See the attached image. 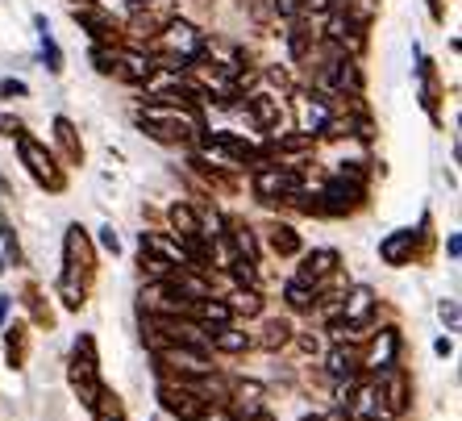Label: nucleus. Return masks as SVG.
<instances>
[{
    "instance_id": "f257e3e1",
    "label": "nucleus",
    "mask_w": 462,
    "mask_h": 421,
    "mask_svg": "<svg viewBox=\"0 0 462 421\" xmlns=\"http://www.w3.org/2000/svg\"><path fill=\"white\" fill-rule=\"evenodd\" d=\"M97 280V250H92V238L88 229L79 226H67L63 238V276H59V301L63 309H84L88 304V288Z\"/></svg>"
},
{
    "instance_id": "f03ea898",
    "label": "nucleus",
    "mask_w": 462,
    "mask_h": 421,
    "mask_svg": "<svg viewBox=\"0 0 462 421\" xmlns=\"http://www.w3.org/2000/svg\"><path fill=\"white\" fill-rule=\"evenodd\" d=\"M138 126L151 134L154 142H192L205 134V121L196 108H183V100H154V105L138 108Z\"/></svg>"
},
{
    "instance_id": "7ed1b4c3",
    "label": "nucleus",
    "mask_w": 462,
    "mask_h": 421,
    "mask_svg": "<svg viewBox=\"0 0 462 421\" xmlns=\"http://www.w3.org/2000/svg\"><path fill=\"white\" fill-rule=\"evenodd\" d=\"M67 379H71V388H76L79 405L84 409H92L100 397V359H97V338L92 334H79L76 338V351H71V371H67Z\"/></svg>"
},
{
    "instance_id": "20e7f679",
    "label": "nucleus",
    "mask_w": 462,
    "mask_h": 421,
    "mask_svg": "<svg viewBox=\"0 0 462 421\" xmlns=\"http://www.w3.org/2000/svg\"><path fill=\"white\" fill-rule=\"evenodd\" d=\"M17 154H22V167L33 175L38 188H46V192H63L67 188V175H63V167H59V159H54L38 138H30L25 130L17 134Z\"/></svg>"
},
{
    "instance_id": "39448f33",
    "label": "nucleus",
    "mask_w": 462,
    "mask_h": 421,
    "mask_svg": "<svg viewBox=\"0 0 462 421\" xmlns=\"http://www.w3.org/2000/svg\"><path fill=\"white\" fill-rule=\"evenodd\" d=\"M317 84H321L325 92H334V97H363V71H358L355 59L346 51H337L334 42H329L325 67L317 71Z\"/></svg>"
},
{
    "instance_id": "423d86ee",
    "label": "nucleus",
    "mask_w": 462,
    "mask_h": 421,
    "mask_svg": "<svg viewBox=\"0 0 462 421\" xmlns=\"http://www.w3.org/2000/svg\"><path fill=\"white\" fill-rule=\"evenodd\" d=\"M250 188H254V196L263 205H275V201H291L296 192H304V175L296 167H267V163H258Z\"/></svg>"
},
{
    "instance_id": "0eeeda50",
    "label": "nucleus",
    "mask_w": 462,
    "mask_h": 421,
    "mask_svg": "<svg viewBox=\"0 0 462 421\" xmlns=\"http://www.w3.org/2000/svg\"><path fill=\"white\" fill-rule=\"evenodd\" d=\"M154 359H159L162 371H175V376H213L208 351H196V346L159 342V346H154Z\"/></svg>"
},
{
    "instance_id": "6e6552de",
    "label": "nucleus",
    "mask_w": 462,
    "mask_h": 421,
    "mask_svg": "<svg viewBox=\"0 0 462 421\" xmlns=\"http://www.w3.org/2000/svg\"><path fill=\"white\" fill-rule=\"evenodd\" d=\"M375 388H379V400H383L387 417H404L412 405V388H409V371L400 368V363H392L387 371H379L375 376Z\"/></svg>"
},
{
    "instance_id": "1a4fd4ad",
    "label": "nucleus",
    "mask_w": 462,
    "mask_h": 421,
    "mask_svg": "<svg viewBox=\"0 0 462 421\" xmlns=\"http://www.w3.org/2000/svg\"><path fill=\"white\" fill-rule=\"evenodd\" d=\"M159 405L180 421H196L208 409V400L200 397V392H192L188 384H180V379H162L159 384Z\"/></svg>"
},
{
    "instance_id": "9d476101",
    "label": "nucleus",
    "mask_w": 462,
    "mask_h": 421,
    "mask_svg": "<svg viewBox=\"0 0 462 421\" xmlns=\"http://www.w3.org/2000/svg\"><path fill=\"white\" fill-rule=\"evenodd\" d=\"M375 288H366V284H355V288L342 296V322L350 325V330H366V325L375 322Z\"/></svg>"
},
{
    "instance_id": "9b49d317",
    "label": "nucleus",
    "mask_w": 462,
    "mask_h": 421,
    "mask_svg": "<svg viewBox=\"0 0 462 421\" xmlns=\"http://www.w3.org/2000/svg\"><path fill=\"white\" fill-rule=\"evenodd\" d=\"M412 255H417V234H412V229H396V234H387L383 242H379V259H383L387 267H409Z\"/></svg>"
},
{
    "instance_id": "f8f14e48",
    "label": "nucleus",
    "mask_w": 462,
    "mask_h": 421,
    "mask_svg": "<svg viewBox=\"0 0 462 421\" xmlns=\"http://www.w3.org/2000/svg\"><path fill=\"white\" fill-rule=\"evenodd\" d=\"M396 355H400V334L396 330H383V334L371 342V351L363 355V371L379 376V371H387L392 363H396Z\"/></svg>"
},
{
    "instance_id": "ddd939ff",
    "label": "nucleus",
    "mask_w": 462,
    "mask_h": 421,
    "mask_svg": "<svg viewBox=\"0 0 462 421\" xmlns=\"http://www.w3.org/2000/svg\"><path fill=\"white\" fill-rule=\"evenodd\" d=\"M208 138V146H221V151L229 154L234 163H250V167H258V163L267 159V154L258 151L254 142H242L237 134H229V130H217V134H205Z\"/></svg>"
},
{
    "instance_id": "4468645a",
    "label": "nucleus",
    "mask_w": 462,
    "mask_h": 421,
    "mask_svg": "<svg viewBox=\"0 0 462 421\" xmlns=\"http://www.w3.org/2000/svg\"><path fill=\"white\" fill-rule=\"evenodd\" d=\"M71 17H76V25H84L97 42H108V46L117 42V25H113V17H108V13H100L97 5H84V9H76Z\"/></svg>"
},
{
    "instance_id": "2eb2a0df",
    "label": "nucleus",
    "mask_w": 462,
    "mask_h": 421,
    "mask_svg": "<svg viewBox=\"0 0 462 421\" xmlns=\"http://www.w3.org/2000/svg\"><path fill=\"white\" fill-rule=\"evenodd\" d=\"M337 263H342V255L337 250H312V255H304V263H300V271H296V280H309V284H321L325 276H334L337 271Z\"/></svg>"
},
{
    "instance_id": "dca6fc26",
    "label": "nucleus",
    "mask_w": 462,
    "mask_h": 421,
    "mask_svg": "<svg viewBox=\"0 0 462 421\" xmlns=\"http://www.w3.org/2000/svg\"><path fill=\"white\" fill-rule=\"evenodd\" d=\"M5 359H9L13 371H22L30 363V325L25 322H13L5 330Z\"/></svg>"
},
{
    "instance_id": "f3484780",
    "label": "nucleus",
    "mask_w": 462,
    "mask_h": 421,
    "mask_svg": "<svg viewBox=\"0 0 462 421\" xmlns=\"http://www.w3.org/2000/svg\"><path fill=\"white\" fill-rule=\"evenodd\" d=\"M325 371L334 379H355V376H363V355L350 351V346H334V351L325 355Z\"/></svg>"
},
{
    "instance_id": "a211bd4d",
    "label": "nucleus",
    "mask_w": 462,
    "mask_h": 421,
    "mask_svg": "<svg viewBox=\"0 0 462 421\" xmlns=\"http://www.w3.org/2000/svg\"><path fill=\"white\" fill-rule=\"evenodd\" d=\"M246 108H250V117H254L258 130H275V126H280V117H283V105H280L275 97H267V92L250 97Z\"/></svg>"
},
{
    "instance_id": "6ab92c4d",
    "label": "nucleus",
    "mask_w": 462,
    "mask_h": 421,
    "mask_svg": "<svg viewBox=\"0 0 462 421\" xmlns=\"http://www.w3.org/2000/svg\"><path fill=\"white\" fill-rule=\"evenodd\" d=\"M208 338H213V351H221V355H246L254 346V338L234 330V325H217V330H208Z\"/></svg>"
},
{
    "instance_id": "aec40b11",
    "label": "nucleus",
    "mask_w": 462,
    "mask_h": 421,
    "mask_svg": "<svg viewBox=\"0 0 462 421\" xmlns=\"http://www.w3.org/2000/svg\"><path fill=\"white\" fill-rule=\"evenodd\" d=\"M142 255H154V259H167L171 267H192L188 255L180 250V242H167L159 234H142Z\"/></svg>"
},
{
    "instance_id": "412c9836",
    "label": "nucleus",
    "mask_w": 462,
    "mask_h": 421,
    "mask_svg": "<svg viewBox=\"0 0 462 421\" xmlns=\"http://www.w3.org/2000/svg\"><path fill=\"white\" fill-rule=\"evenodd\" d=\"M54 142L63 146V159L71 163V167H79L84 163V146H79V134H76V126L67 117H54Z\"/></svg>"
},
{
    "instance_id": "4be33fe9",
    "label": "nucleus",
    "mask_w": 462,
    "mask_h": 421,
    "mask_svg": "<svg viewBox=\"0 0 462 421\" xmlns=\"http://www.w3.org/2000/svg\"><path fill=\"white\" fill-rule=\"evenodd\" d=\"M267 247L280 255V259H291V255H300V234L291 226H283V221H275V226L267 229Z\"/></svg>"
},
{
    "instance_id": "5701e85b",
    "label": "nucleus",
    "mask_w": 462,
    "mask_h": 421,
    "mask_svg": "<svg viewBox=\"0 0 462 421\" xmlns=\"http://www.w3.org/2000/svg\"><path fill=\"white\" fill-rule=\"evenodd\" d=\"M296 108H300V130L304 134H321L325 117H329V105L317 100V97H300L296 100Z\"/></svg>"
},
{
    "instance_id": "b1692460",
    "label": "nucleus",
    "mask_w": 462,
    "mask_h": 421,
    "mask_svg": "<svg viewBox=\"0 0 462 421\" xmlns=\"http://www.w3.org/2000/svg\"><path fill=\"white\" fill-rule=\"evenodd\" d=\"M283 301L291 304V309H312V304L321 301V288H317V284H309V280H291L288 288H283Z\"/></svg>"
},
{
    "instance_id": "393cba45",
    "label": "nucleus",
    "mask_w": 462,
    "mask_h": 421,
    "mask_svg": "<svg viewBox=\"0 0 462 421\" xmlns=\"http://www.w3.org/2000/svg\"><path fill=\"white\" fill-rule=\"evenodd\" d=\"M420 67H417V76H420V100H425V108H430L433 117H438V71H433V63L425 59V54H417Z\"/></svg>"
},
{
    "instance_id": "a878e982",
    "label": "nucleus",
    "mask_w": 462,
    "mask_h": 421,
    "mask_svg": "<svg viewBox=\"0 0 462 421\" xmlns=\"http://www.w3.org/2000/svg\"><path fill=\"white\" fill-rule=\"evenodd\" d=\"M167 221H171V229H175V238H183V234H200V213H196L192 205H171V213H167Z\"/></svg>"
},
{
    "instance_id": "bb28decb",
    "label": "nucleus",
    "mask_w": 462,
    "mask_h": 421,
    "mask_svg": "<svg viewBox=\"0 0 462 421\" xmlns=\"http://www.w3.org/2000/svg\"><path fill=\"white\" fill-rule=\"evenodd\" d=\"M229 313H242V317H258L263 313V296H258L254 288H242V284H237V292L234 296H229Z\"/></svg>"
},
{
    "instance_id": "cd10ccee",
    "label": "nucleus",
    "mask_w": 462,
    "mask_h": 421,
    "mask_svg": "<svg viewBox=\"0 0 462 421\" xmlns=\"http://www.w3.org/2000/svg\"><path fill=\"white\" fill-rule=\"evenodd\" d=\"M291 342V325L283 322V317H271L267 325H263V338H258V346L263 351H280V346Z\"/></svg>"
},
{
    "instance_id": "c85d7f7f",
    "label": "nucleus",
    "mask_w": 462,
    "mask_h": 421,
    "mask_svg": "<svg viewBox=\"0 0 462 421\" xmlns=\"http://www.w3.org/2000/svg\"><path fill=\"white\" fill-rule=\"evenodd\" d=\"M92 417H97V421H125V405H121L117 392L100 388L97 405H92Z\"/></svg>"
},
{
    "instance_id": "c756f323",
    "label": "nucleus",
    "mask_w": 462,
    "mask_h": 421,
    "mask_svg": "<svg viewBox=\"0 0 462 421\" xmlns=\"http://www.w3.org/2000/svg\"><path fill=\"white\" fill-rule=\"evenodd\" d=\"M300 151H312V134H288V138H271V146L263 154H300Z\"/></svg>"
},
{
    "instance_id": "7c9ffc66",
    "label": "nucleus",
    "mask_w": 462,
    "mask_h": 421,
    "mask_svg": "<svg viewBox=\"0 0 462 421\" xmlns=\"http://www.w3.org/2000/svg\"><path fill=\"white\" fill-rule=\"evenodd\" d=\"M288 54H291V63H304L312 54V30H304V25H291L288 33Z\"/></svg>"
},
{
    "instance_id": "2f4dec72",
    "label": "nucleus",
    "mask_w": 462,
    "mask_h": 421,
    "mask_svg": "<svg viewBox=\"0 0 462 421\" xmlns=\"http://www.w3.org/2000/svg\"><path fill=\"white\" fill-rule=\"evenodd\" d=\"M25 304H30V313H33V325H46V330H51L54 317H51V309H46V301H42V292H38V284H30V288H25Z\"/></svg>"
},
{
    "instance_id": "473e14b6",
    "label": "nucleus",
    "mask_w": 462,
    "mask_h": 421,
    "mask_svg": "<svg viewBox=\"0 0 462 421\" xmlns=\"http://www.w3.org/2000/svg\"><path fill=\"white\" fill-rule=\"evenodd\" d=\"M92 63H97L100 76H113V71H117V51H113L108 42H97L92 46Z\"/></svg>"
},
{
    "instance_id": "72a5a7b5",
    "label": "nucleus",
    "mask_w": 462,
    "mask_h": 421,
    "mask_svg": "<svg viewBox=\"0 0 462 421\" xmlns=\"http://www.w3.org/2000/svg\"><path fill=\"white\" fill-rule=\"evenodd\" d=\"M38 33H42V59H46V67L59 76V71H63V51H59V42L51 38V25H46V30H38Z\"/></svg>"
},
{
    "instance_id": "f704fd0d",
    "label": "nucleus",
    "mask_w": 462,
    "mask_h": 421,
    "mask_svg": "<svg viewBox=\"0 0 462 421\" xmlns=\"http://www.w3.org/2000/svg\"><path fill=\"white\" fill-rule=\"evenodd\" d=\"M0 238H5V255L13 259V267H22V247H17V234L9 229V221L0 217Z\"/></svg>"
},
{
    "instance_id": "c9c22d12",
    "label": "nucleus",
    "mask_w": 462,
    "mask_h": 421,
    "mask_svg": "<svg viewBox=\"0 0 462 421\" xmlns=\"http://www.w3.org/2000/svg\"><path fill=\"white\" fill-rule=\"evenodd\" d=\"M275 13H280V17H288V22H296V17L304 13V0H275Z\"/></svg>"
},
{
    "instance_id": "e433bc0d",
    "label": "nucleus",
    "mask_w": 462,
    "mask_h": 421,
    "mask_svg": "<svg viewBox=\"0 0 462 421\" xmlns=\"http://www.w3.org/2000/svg\"><path fill=\"white\" fill-rule=\"evenodd\" d=\"M100 247H105L108 255H121V238H117V229H113V226L100 229Z\"/></svg>"
},
{
    "instance_id": "4c0bfd02",
    "label": "nucleus",
    "mask_w": 462,
    "mask_h": 421,
    "mask_svg": "<svg viewBox=\"0 0 462 421\" xmlns=\"http://www.w3.org/2000/svg\"><path fill=\"white\" fill-rule=\"evenodd\" d=\"M438 313H441V322L450 325V330H458V304H454V301H441Z\"/></svg>"
},
{
    "instance_id": "58836bf2",
    "label": "nucleus",
    "mask_w": 462,
    "mask_h": 421,
    "mask_svg": "<svg viewBox=\"0 0 462 421\" xmlns=\"http://www.w3.org/2000/svg\"><path fill=\"white\" fill-rule=\"evenodd\" d=\"M25 126L17 117H9V113H5V117H0V134H5V138H17V134H22Z\"/></svg>"
},
{
    "instance_id": "ea45409f",
    "label": "nucleus",
    "mask_w": 462,
    "mask_h": 421,
    "mask_svg": "<svg viewBox=\"0 0 462 421\" xmlns=\"http://www.w3.org/2000/svg\"><path fill=\"white\" fill-rule=\"evenodd\" d=\"M0 92H5V97H25L30 88H25L22 80H5V84H0Z\"/></svg>"
},
{
    "instance_id": "a19ab883",
    "label": "nucleus",
    "mask_w": 462,
    "mask_h": 421,
    "mask_svg": "<svg viewBox=\"0 0 462 421\" xmlns=\"http://www.w3.org/2000/svg\"><path fill=\"white\" fill-rule=\"evenodd\" d=\"M430 17H433V22H446V9H441V0H430Z\"/></svg>"
},
{
    "instance_id": "79ce46f5",
    "label": "nucleus",
    "mask_w": 462,
    "mask_h": 421,
    "mask_svg": "<svg viewBox=\"0 0 462 421\" xmlns=\"http://www.w3.org/2000/svg\"><path fill=\"white\" fill-rule=\"evenodd\" d=\"M196 421H234V417H229V413H221V409H217V413H208V409H205Z\"/></svg>"
},
{
    "instance_id": "37998d69",
    "label": "nucleus",
    "mask_w": 462,
    "mask_h": 421,
    "mask_svg": "<svg viewBox=\"0 0 462 421\" xmlns=\"http://www.w3.org/2000/svg\"><path fill=\"white\" fill-rule=\"evenodd\" d=\"M9 309H13V296H0V325L9 322Z\"/></svg>"
},
{
    "instance_id": "c03bdc74",
    "label": "nucleus",
    "mask_w": 462,
    "mask_h": 421,
    "mask_svg": "<svg viewBox=\"0 0 462 421\" xmlns=\"http://www.w3.org/2000/svg\"><path fill=\"white\" fill-rule=\"evenodd\" d=\"M446 247H450V259H458V255H462V242H458V234H450V242H446Z\"/></svg>"
},
{
    "instance_id": "a18cd8bd",
    "label": "nucleus",
    "mask_w": 462,
    "mask_h": 421,
    "mask_svg": "<svg viewBox=\"0 0 462 421\" xmlns=\"http://www.w3.org/2000/svg\"><path fill=\"white\" fill-rule=\"evenodd\" d=\"M0 196H9V184H5V180H0Z\"/></svg>"
},
{
    "instance_id": "49530a36",
    "label": "nucleus",
    "mask_w": 462,
    "mask_h": 421,
    "mask_svg": "<svg viewBox=\"0 0 462 421\" xmlns=\"http://www.w3.org/2000/svg\"><path fill=\"white\" fill-rule=\"evenodd\" d=\"M355 421H383V417H355Z\"/></svg>"
},
{
    "instance_id": "de8ad7c7",
    "label": "nucleus",
    "mask_w": 462,
    "mask_h": 421,
    "mask_svg": "<svg viewBox=\"0 0 462 421\" xmlns=\"http://www.w3.org/2000/svg\"><path fill=\"white\" fill-rule=\"evenodd\" d=\"M304 421H325V417H304Z\"/></svg>"
},
{
    "instance_id": "09e8293b",
    "label": "nucleus",
    "mask_w": 462,
    "mask_h": 421,
    "mask_svg": "<svg viewBox=\"0 0 462 421\" xmlns=\"http://www.w3.org/2000/svg\"><path fill=\"white\" fill-rule=\"evenodd\" d=\"M0 271H5V259H0Z\"/></svg>"
}]
</instances>
